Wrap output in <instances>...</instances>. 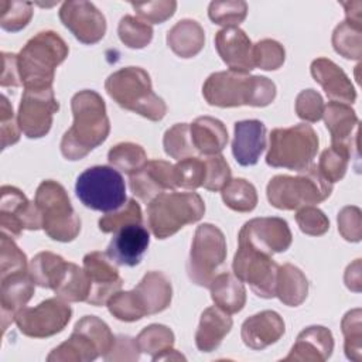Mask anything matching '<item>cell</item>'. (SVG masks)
Wrapping results in <instances>:
<instances>
[{"mask_svg":"<svg viewBox=\"0 0 362 362\" xmlns=\"http://www.w3.org/2000/svg\"><path fill=\"white\" fill-rule=\"evenodd\" d=\"M72 126L64 133L61 153L66 160L83 158L109 136L110 123L102 96L90 89L75 93L71 99Z\"/></svg>","mask_w":362,"mask_h":362,"instance_id":"obj_1","label":"cell"},{"mask_svg":"<svg viewBox=\"0 0 362 362\" xmlns=\"http://www.w3.org/2000/svg\"><path fill=\"white\" fill-rule=\"evenodd\" d=\"M205 100L218 107L270 105L276 98V85L266 76H250L236 71L211 74L202 86Z\"/></svg>","mask_w":362,"mask_h":362,"instance_id":"obj_2","label":"cell"},{"mask_svg":"<svg viewBox=\"0 0 362 362\" xmlns=\"http://www.w3.org/2000/svg\"><path fill=\"white\" fill-rule=\"evenodd\" d=\"M66 42L55 31H40L17 54L21 85L25 89L52 88L55 68L68 57Z\"/></svg>","mask_w":362,"mask_h":362,"instance_id":"obj_3","label":"cell"},{"mask_svg":"<svg viewBox=\"0 0 362 362\" xmlns=\"http://www.w3.org/2000/svg\"><path fill=\"white\" fill-rule=\"evenodd\" d=\"M171 298L173 287L168 277L161 272H148L133 290H119L109 298L106 305L115 318L133 322L146 315L164 311Z\"/></svg>","mask_w":362,"mask_h":362,"instance_id":"obj_4","label":"cell"},{"mask_svg":"<svg viewBox=\"0 0 362 362\" xmlns=\"http://www.w3.org/2000/svg\"><path fill=\"white\" fill-rule=\"evenodd\" d=\"M107 95L123 109L134 112L151 122L165 116L164 100L153 92L150 75L139 66H126L107 76Z\"/></svg>","mask_w":362,"mask_h":362,"instance_id":"obj_5","label":"cell"},{"mask_svg":"<svg viewBox=\"0 0 362 362\" xmlns=\"http://www.w3.org/2000/svg\"><path fill=\"white\" fill-rule=\"evenodd\" d=\"M205 212V202L197 192H164L147 205V225L157 239L177 233L188 223L198 222Z\"/></svg>","mask_w":362,"mask_h":362,"instance_id":"obj_6","label":"cell"},{"mask_svg":"<svg viewBox=\"0 0 362 362\" xmlns=\"http://www.w3.org/2000/svg\"><path fill=\"white\" fill-rule=\"evenodd\" d=\"M318 144L320 140L315 130L307 123L273 129L266 163L274 168L305 171L313 165Z\"/></svg>","mask_w":362,"mask_h":362,"instance_id":"obj_7","label":"cell"},{"mask_svg":"<svg viewBox=\"0 0 362 362\" xmlns=\"http://www.w3.org/2000/svg\"><path fill=\"white\" fill-rule=\"evenodd\" d=\"M331 192L332 184L321 175L317 165H311L296 177L274 175L266 188L270 205L284 211L320 204L325 201Z\"/></svg>","mask_w":362,"mask_h":362,"instance_id":"obj_8","label":"cell"},{"mask_svg":"<svg viewBox=\"0 0 362 362\" xmlns=\"http://www.w3.org/2000/svg\"><path fill=\"white\" fill-rule=\"evenodd\" d=\"M34 202L42 218V229L58 242L74 240L81 230V219L71 205L65 188L54 181H42L37 191Z\"/></svg>","mask_w":362,"mask_h":362,"instance_id":"obj_9","label":"cell"},{"mask_svg":"<svg viewBox=\"0 0 362 362\" xmlns=\"http://www.w3.org/2000/svg\"><path fill=\"white\" fill-rule=\"evenodd\" d=\"M116 337L110 332L107 324L95 315H85L81 318L68 341L52 349L47 361H68V362H88L103 358L109 354Z\"/></svg>","mask_w":362,"mask_h":362,"instance_id":"obj_10","label":"cell"},{"mask_svg":"<svg viewBox=\"0 0 362 362\" xmlns=\"http://www.w3.org/2000/svg\"><path fill=\"white\" fill-rule=\"evenodd\" d=\"M75 192L86 208L106 214L120 209L126 201L124 180L116 168L109 165H95L81 173Z\"/></svg>","mask_w":362,"mask_h":362,"instance_id":"obj_11","label":"cell"},{"mask_svg":"<svg viewBox=\"0 0 362 362\" xmlns=\"http://www.w3.org/2000/svg\"><path fill=\"white\" fill-rule=\"evenodd\" d=\"M226 259V240L219 228L212 223H202L197 228L187 273L189 280L201 287H209Z\"/></svg>","mask_w":362,"mask_h":362,"instance_id":"obj_12","label":"cell"},{"mask_svg":"<svg viewBox=\"0 0 362 362\" xmlns=\"http://www.w3.org/2000/svg\"><path fill=\"white\" fill-rule=\"evenodd\" d=\"M233 274L247 283L252 291L262 298L276 297V276L279 264L270 255L239 245L232 263Z\"/></svg>","mask_w":362,"mask_h":362,"instance_id":"obj_13","label":"cell"},{"mask_svg":"<svg viewBox=\"0 0 362 362\" xmlns=\"http://www.w3.org/2000/svg\"><path fill=\"white\" fill-rule=\"evenodd\" d=\"M72 315L71 307L65 300L55 297L41 301L33 308H21L14 322L18 329L30 338H47L61 332Z\"/></svg>","mask_w":362,"mask_h":362,"instance_id":"obj_14","label":"cell"},{"mask_svg":"<svg viewBox=\"0 0 362 362\" xmlns=\"http://www.w3.org/2000/svg\"><path fill=\"white\" fill-rule=\"evenodd\" d=\"M59 109L52 88L48 89H25L17 113L20 130L28 139H40L45 136L52 124V116Z\"/></svg>","mask_w":362,"mask_h":362,"instance_id":"obj_15","label":"cell"},{"mask_svg":"<svg viewBox=\"0 0 362 362\" xmlns=\"http://www.w3.org/2000/svg\"><path fill=\"white\" fill-rule=\"evenodd\" d=\"M293 240L288 223L283 218L264 216L247 221L238 235V245L249 246L266 255L284 252Z\"/></svg>","mask_w":362,"mask_h":362,"instance_id":"obj_16","label":"cell"},{"mask_svg":"<svg viewBox=\"0 0 362 362\" xmlns=\"http://www.w3.org/2000/svg\"><path fill=\"white\" fill-rule=\"evenodd\" d=\"M0 226L1 232L18 238L24 229H41L42 218L35 202L28 201L23 191L3 185L0 188Z\"/></svg>","mask_w":362,"mask_h":362,"instance_id":"obj_17","label":"cell"},{"mask_svg":"<svg viewBox=\"0 0 362 362\" xmlns=\"http://www.w3.org/2000/svg\"><path fill=\"white\" fill-rule=\"evenodd\" d=\"M59 20L82 44H95L106 33L105 16L90 1H65L59 8Z\"/></svg>","mask_w":362,"mask_h":362,"instance_id":"obj_18","label":"cell"},{"mask_svg":"<svg viewBox=\"0 0 362 362\" xmlns=\"http://www.w3.org/2000/svg\"><path fill=\"white\" fill-rule=\"evenodd\" d=\"M115 262L105 252H90L83 257V270L90 281V293L86 303L105 305L109 298L122 288L123 280Z\"/></svg>","mask_w":362,"mask_h":362,"instance_id":"obj_19","label":"cell"},{"mask_svg":"<svg viewBox=\"0 0 362 362\" xmlns=\"http://www.w3.org/2000/svg\"><path fill=\"white\" fill-rule=\"evenodd\" d=\"M175 188L174 165L164 160H150L130 175V189L143 202H150L165 191Z\"/></svg>","mask_w":362,"mask_h":362,"instance_id":"obj_20","label":"cell"},{"mask_svg":"<svg viewBox=\"0 0 362 362\" xmlns=\"http://www.w3.org/2000/svg\"><path fill=\"white\" fill-rule=\"evenodd\" d=\"M215 48L230 71L247 74L255 69L253 44L239 27H225L215 34Z\"/></svg>","mask_w":362,"mask_h":362,"instance_id":"obj_21","label":"cell"},{"mask_svg":"<svg viewBox=\"0 0 362 362\" xmlns=\"http://www.w3.org/2000/svg\"><path fill=\"white\" fill-rule=\"evenodd\" d=\"M150 243V233L143 223H132L117 229L107 246V256L120 266H137Z\"/></svg>","mask_w":362,"mask_h":362,"instance_id":"obj_22","label":"cell"},{"mask_svg":"<svg viewBox=\"0 0 362 362\" xmlns=\"http://www.w3.org/2000/svg\"><path fill=\"white\" fill-rule=\"evenodd\" d=\"M266 148V126L257 119L240 120L233 127L232 154L238 164L255 165Z\"/></svg>","mask_w":362,"mask_h":362,"instance_id":"obj_23","label":"cell"},{"mask_svg":"<svg viewBox=\"0 0 362 362\" xmlns=\"http://www.w3.org/2000/svg\"><path fill=\"white\" fill-rule=\"evenodd\" d=\"M284 331V321L280 314L264 310L243 321L240 337L247 348L257 351L277 342Z\"/></svg>","mask_w":362,"mask_h":362,"instance_id":"obj_24","label":"cell"},{"mask_svg":"<svg viewBox=\"0 0 362 362\" xmlns=\"http://www.w3.org/2000/svg\"><path fill=\"white\" fill-rule=\"evenodd\" d=\"M322 117L331 134V143L345 146L349 150L358 153L359 120L355 110L351 109V106L346 103L329 100L324 107Z\"/></svg>","mask_w":362,"mask_h":362,"instance_id":"obj_25","label":"cell"},{"mask_svg":"<svg viewBox=\"0 0 362 362\" xmlns=\"http://www.w3.org/2000/svg\"><path fill=\"white\" fill-rule=\"evenodd\" d=\"M311 75L325 90L331 102L354 103L356 92L348 75L331 59L317 58L311 62Z\"/></svg>","mask_w":362,"mask_h":362,"instance_id":"obj_26","label":"cell"},{"mask_svg":"<svg viewBox=\"0 0 362 362\" xmlns=\"http://www.w3.org/2000/svg\"><path fill=\"white\" fill-rule=\"evenodd\" d=\"M34 281L28 272L10 274L1 279L0 305H1V328L6 331L16 314L24 308L34 294Z\"/></svg>","mask_w":362,"mask_h":362,"instance_id":"obj_27","label":"cell"},{"mask_svg":"<svg viewBox=\"0 0 362 362\" xmlns=\"http://www.w3.org/2000/svg\"><path fill=\"white\" fill-rule=\"evenodd\" d=\"M334 349V338L328 328L313 325L303 329L284 361H327Z\"/></svg>","mask_w":362,"mask_h":362,"instance_id":"obj_28","label":"cell"},{"mask_svg":"<svg viewBox=\"0 0 362 362\" xmlns=\"http://www.w3.org/2000/svg\"><path fill=\"white\" fill-rule=\"evenodd\" d=\"M191 141L197 153L204 156L219 154L228 144V130L215 117L201 116L189 124Z\"/></svg>","mask_w":362,"mask_h":362,"instance_id":"obj_29","label":"cell"},{"mask_svg":"<svg viewBox=\"0 0 362 362\" xmlns=\"http://www.w3.org/2000/svg\"><path fill=\"white\" fill-rule=\"evenodd\" d=\"M230 314L225 313L219 307H208L201 314L199 325L195 332V345L201 352L215 351L222 339L229 334L232 328Z\"/></svg>","mask_w":362,"mask_h":362,"instance_id":"obj_30","label":"cell"},{"mask_svg":"<svg viewBox=\"0 0 362 362\" xmlns=\"http://www.w3.org/2000/svg\"><path fill=\"white\" fill-rule=\"evenodd\" d=\"M167 44L175 55L181 58H192L204 48V28L195 20H181L168 30Z\"/></svg>","mask_w":362,"mask_h":362,"instance_id":"obj_31","label":"cell"},{"mask_svg":"<svg viewBox=\"0 0 362 362\" xmlns=\"http://www.w3.org/2000/svg\"><path fill=\"white\" fill-rule=\"evenodd\" d=\"M211 298L216 307L228 314L239 313L246 304V290L243 281H240L232 273L216 274L209 284Z\"/></svg>","mask_w":362,"mask_h":362,"instance_id":"obj_32","label":"cell"},{"mask_svg":"<svg viewBox=\"0 0 362 362\" xmlns=\"http://www.w3.org/2000/svg\"><path fill=\"white\" fill-rule=\"evenodd\" d=\"M307 294L308 280L304 273L290 263L279 266L276 276V297L288 307H297L307 298Z\"/></svg>","mask_w":362,"mask_h":362,"instance_id":"obj_33","label":"cell"},{"mask_svg":"<svg viewBox=\"0 0 362 362\" xmlns=\"http://www.w3.org/2000/svg\"><path fill=\"white\" fill-rule=\"evenodd\" d=\"M136 342L140 352L151 355L153 361L173 359L171 354L175 352V349H173L174 334L168 327L161 324H151L143 328Z\"/></svg>","mask_w":362,"mask_h":362,"instance_id":"obj_34","label":"cell"},{"mask_svg":"<svg viewBox=\"0 0 362 362\" xmlns=\"http://www.w3.org/2000/svg\"><path fill=\"white\" fill-rule=\"evenodd\" d=\"M66 263L59 255L40 252L33 257L28 273L37 286L54 290L65 272Z\"/></svg>","mask_w":362,"mask_h":362,"instance_id":"obj_35","label":"cell"},{"mask_svg":"<svg viewBox=\"0 0 362 362\" xmlns=\"http://www.w3.org/2000/svg\"><path fill=\"white\" fill-rule=\"evenodd\" d=\"M54 293L57 297L69 303L86 301L90 293V281L86 272L75 263L68 262L59 283L54 288Z\"/></svg>","mask_w":362,"mask_h":362,"instance_id":"obj_36","label":"cell"},{"mask_svg":"<svg viewBox=\"0 0 362 362\" xmlns=\"http://www.w3.org/2000/svg\"><path fill=\"white\" fill-rule=\"evenodd\" d=\"M221 194L225 205L236 212H250L257 205L256 188L245 178L230 180L221 189Z\"/></svg>","mask_w":362,"mask_h":362,"instance_id":"obj_37","label":"cell"},{"mask_svg":"<svg viewBox=\"0 0 362 362\" xmlns=\"http://www.w3.org/2000/svg\"><path fill=\"white\" fill-rule=\"evenodd\" d=\"M107 160L117 171L132 175L147 163V154L141 146L126 141L112 147L107 153Z\"/></svg>","mask_w":362,"mask_h":362,"instance_id":"obj_38","label":"cell"},{"mask_svg":"<svg viewBox=\"0 0 362 362\" xmlns=\"http://www.w3.org/2000/svg\"><path fill=\"white\" fill-rule=\"evenodd\" d=\"M362 25L354 24L351 21L339 23L332 33V47L334 49L346 59H361L362 55V40H361Z\"/></svg>","mask_w":362,"mask_h":362,"instance_id":"obj_39","label":"cell"},{"mask_svg":"<svg viewBox=\"0 0 362 362\" xmlns=\"http://www.w3.org/2000/svg\"><path fill=\"white\" fill-rule=\"evenodd\" d=\"M351 157H352V150H349L348 147L339 146V144H331L329 148L321 153L317 168L328 182L334 184L344 178Z\"/></svg>","mask_w":362,"mask_h":362,"instance_id":"obj_40","label":"cell"},{"mask_svg":"<svg viewBox=\"0 0 362 362\" xmlns=\"http://www.w3.org/2000/svg\"><path fill=\"white\" fill-rule=\"evenodd\" d=\"M120 41L129 48H144L153 38V28L148 23L139 17L124 16L117 25Z\"/></svg>","mask_w":362,"mask_h":362,"instance_id":"obj_41","label":"cell"},{"mask_svg":"<svg viewBox=\"0 0 362 362\" xmlns=\"http://www.w3.org/2000/svg\"><path fill=\"white\" fill-rule=\"evenodd\" d=\"M206 177L205 158L201 157H187L178 160L174 165V181L175 187L184 189H197L204 185Z\"/></svg>","mask_w":362,"mask_h":362,"instance_id":"obj_42","label":"cell"},{"mask_svg":"<svg viewBox=\"0 0 362 362\" xmlns=\"http://www.w3.org/2000/svg\"><path fill=\"white\" fill-rule=\"evenodd\" d=\"M163 146L165 154L175 160L192 157L197 153L191 141L188 123H177L173 127H170L164 133Z\"/></svg>","mask_w":362,"mask_h":362,"instance_id":"obj_43","label":"cell"},{"mask_svg":"<svg viewBox=\"0 0 362 362\" xmlns=\"http://www.w3.org/2000/svg\"><path fill=\"white\" fill-rule=\"evenodd\" d=\"M33 17L31 1H0V25L3 30L17 33L27 27Z\"/></svg>","mask_w":362,"mask_h":362,"instance_id":"obj_44","label":"cell"},{"mask_svg":"<svg viewBox=\"0 0 362 362\" xmlns=\"http://www.w3.org/2000/svg\"><path fill=\"white\" fill-rule=\"evenodd\" d=\"M27 270V257L13 238L1 232L0 236V279Z\"/></svg>","mask_w":362,"mask_h":362,"instance_id":"obj_45","label":"cell"},{"mask_svg":"<svg viewBox=\"0 0 362 362\" xmlns=\"http://www.w3.org/2000/svg\"><path fill=\"white\" fill-rule=\"evenodd\" d=\"M247 14L246 1H212L208 7L209 18L219 25L238 27Z\"/></svg>","mask_w":362,"mask_h":362,"instance_id":"obj_46","label":"cell"},{"mask_svg":"<svg viewBox=\"0 0 362 362\" xmlns=\"http://www.w3.org/2000/svg\"><path fill=\"white\" fill-rule=\"evenodd\" d=\"M132 223H143V214L134 199H127L120 211L109 212L99 219V229L105 233H115L117 229Z\"/></svg>","mask_w":362,"mask_h":362,"instance_id":"obj_47","label":"cell"},{"mask_svg":"<svg viewBox=\"0 0 362 362\" xmlns=\"http://www.w3.org/2000/svg\"><path fill=\"white\" fill-rule=\"evenodd\" d=\"M286 58L284 47L276 40H262L253 45V64L264 71L279 69Z\"/></svg>","mask_w":362,"mask_h":362,"instance_id":"obj_48","label":"cell"},{"mask_svg":"<svg viewBox=\"0 0 362 362\" xmlns=\"http://www.w3.org/2000/svg\"><path fill=\"white\" fill-rule=\"evenodd\" d=\"M342 334L345 337V354L348 359L361 361V341H362V325H361V310L355 308L345 314L342 318Z\"/></svg>","mask_w":362,"mask_h":362,"instance_id":"obj_49","label":"cell"},{"mask_svg":"<svg viewBox=\"0 0 362 362\" xmlns=\"http://www.w3.org/2000/svg\"><path fill=\"white\" fill-rule=\"evenodd\" d=\"M130 6L139 14V18L144 20L146 23L161 24L174 16L177 8V1L174 0H158V1H144V3L132 1Z\"/></svg>","mask_w":362,"mask_h":362,"instance_id":"obj_50","label":"cell"},{"mask_svg":"<svg viewBox=\"0 0 362 362\" xmlns=\"http://www.w3.org/2000/svg\"><path fill=\"white\" fill-rule=\"evenodd\" d=\"M205 164H206V177L202 187L208 191H221L232 180L229 164L226 163L225 157L221 154L206 156Z\"/></svg>","mask_w":362,"mask_h":362,"instance_id":"obj_51","label":"cell"},{"mask_svg":"<svg viewBox=\"0 0 362 362\" xmlns=\"http://www.w3.org/2000/svg\"><path fill=\"white\" fill-rule=\"evenodd\" d=\"M296 222L300 230L310 236H321L329 229V221L325 214L313 206H303L296 214Z\"/></svg>","mask_w":362,"mask_h":362,"instance_id":"obj_52","label":"cell"},{"mask_svg":"<svg viewBox=\"0 0 362 362\" xmlns=\"http://www.w3.org/2000/svg\"><path fill=\"white\" fill-rule=\"evenodd\" d=\"M324 100L321 95L314 89H304L297 95L296 113L301 120L314 123L322 117Z\"/></svg>","mask_w":362,"mask_h":362,"instance_id":"obj_53","label":"cell"},{"mask_svg":"<svg viewBox=\"0 0 362 362\" xmlns=\"http://www.w3.org/2000/svg\"><path fill=\"white\" fill-rule=\"evenodd\" d=\"M20 126L14 119V112L8 99L1 95L0 105V133H1V148H7L10 144H14L20 139Z\"/></svg>","mask_w":362,"mask_h":362,"instance_id":"obj_54","label":"cell"},{"mask_svg":"<svg viewBox=\"0 0 362 362\" xmlns=\"http://www.w3.org/2000/svg\"><path fill=\"white\" fill-rule=\"evenodd\" d=\"M361 209L358 206H345L338 214V230L349 242L361 240Z\"/></svg>","mask_w":362,"mask_h":362,"instance_id":"obj_55","label":"cell"},{"mask_svg":"<svg viewBox=\"0 0 362 362\" xmlns=\"http://www.w3.org/2000/svg\"><path fill=\"white\" fill-rule=\"evenodd\" d=\"M139 346L134 338L130 337H116L115 344L109 354L105 356L106 361H136L139 359Z\"/></svg>","mask_w":362,"mask_h":362,"instance_id":"obj_56","label":"cell"},{"mask_svg":"<svg viewBox=\"0 0 362 362\" xmlns=\"http://www.w3.org/2000/svg\"><path fill=\"white\" fill-rule=\"evenodd\" d=\"M1 62H3V69H1L0 85L3 88L20 86L21 79H20L18 66H17V55L10 52H1Z\"/></svg>","mask_w":362,"mask_h":362,"instance_id":"obj_57","label":"cell"},{"mask_svg":"<svg viewBox=\"0 0 362 362\" xmlns=\"http://www.w3.org/2000/svg\"><path fill=\"white\" fill-rule=\"evenodd\" d=\"M345 284L349 290L361 291V259H356L346 267Z\"/></svg>","mask_w":362,"mask_h":362,"instance_id":"obj_58","label":"cell"},{"mask_svg":"<svg viewBox=\"0 0 362 362\" xmlns=\"http://www.w3.org/2000/svg\"><path fill=\"white\" fill-rule=\"evenodd\" d=\"M341 4L345 8L346 21L362 25V3L361 1H346V3H341Z\"/></svg>","mask_w":362,"mask_h":362,"instance_id":"obj_59","label":"cell"}]
</instances>
